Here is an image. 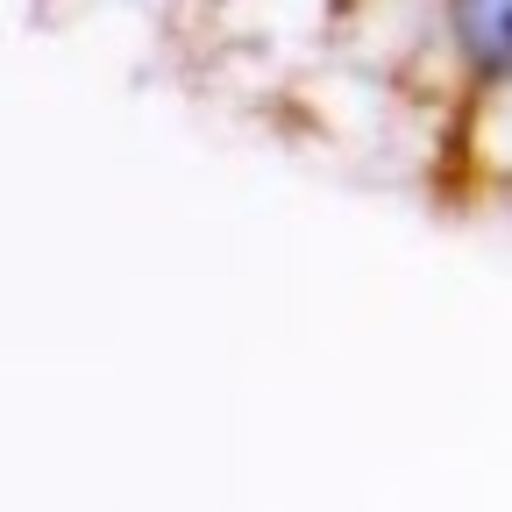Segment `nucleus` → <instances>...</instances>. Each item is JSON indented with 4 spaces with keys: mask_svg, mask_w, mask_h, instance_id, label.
Returning a JSON list of instances; mask_svg holds the SVG:
<instances>
[{
    "mask_svg": "<svg viewBox=\"0 0 512 512\" xmlns=\"http://www.w3.org/2000/svg\"><path fill=\"white\" fill-rule=\"evenodd\" d=\"M448 29L477 79H512V0H448Z\"/></svg>",
    "mask_w": 512,
    "mask_h": 512,
    "instance_id": "obj_1",
    "label": "nucleus"
}]
</instances>
